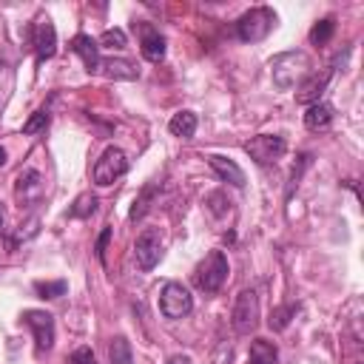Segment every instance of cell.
Wrapping results in <instances>:
<instances>
[{"instance_id": "obj_16", "label": "cell", "mask_w": 364, "mask_h": 364, "mask_svg": "<svg viewBox=\"0 0 364 364\" xmlns=\"http://www.w3.org/2000/svg\"><path fill=\"white\" fill-rule=\"evenodd\" d=\"M333 117H336V111H333L330 102H313V105H307V111H304V125H307L310 131H324V128H330Z\"/></svg>"}, {"instance_id": "obj_4", "label": "cell", "mask_w": 364, "mask_h": 364, "mask_svg": "<svg viewBox=\"0 0 364 364\" xmlns=\"http://www.w3.org/2000/svg\"><path fill=\"white\" fill-rule=\"evenodd\" d=\"M125 171H128V156H125V151L117 148V145H108V148L100 154V159L94 162L91 176H94V182H97L100 188H108V185H114L119 176H125Z\"/></svg>"}, {"instance_id": "obj_1", "label": "cell", "mask_w": 364, "mask_h": 364, "mask_svg": "<svg viewBox=\"0 0 364 364\" xmlns=\"http://www.w3.org/2000/svg\"><path fill=\"white\" fill-rule=\"evenodd\" d=\"M313 71L310 65V57L304 51H284L279 57H273L270 63V77H273V85L282 88V91H290L296 82H301L307 74Z\"/></svg>"}, {"instance_id": "obj_8", "label": "cell", "mask_w": 364, "mask_h": 364, "mask_svg": "<svg viewBox=\"0 0 364 364\" xmlns=\"http://www.w3.org/2000/svg\"><path fill=\"white\" fill-rule=\"evenodd\" d=\"M134 259L139 264V270H154L156 262L162 259V236L156 228H145L136 242H134Z\"/></svg>"}, {"instance_id": "obj_23", "label": "cell", "mask_w": 364, "mask_h": 364, "mask_svg": "<svg viewBox=\"0 0 364 364\" xmlns=\"http://www.w3.org/2000/svg\"><path fill=\"white\" fill-rule=\"evenodd\" d=\"M333 31H336V20H333V17H324V20H318V23L310 28V43L324 46V43L333 37Z\"/></svg>"}, {"instance_id": "obj_17", "label": "cell", "mask_w": 364, "mask_h": 364, "mask_svg": "<svg viewBox=\"0 0 364 364\" xmlns=\"http://www.w3.org/2000/svg\"><path fill=\"white\" fill-rule=\"evenodd\" d=\"M100 68L111 80H136L139 77V71H136V65L131 60H114V57L111 60H100Z\"/></svg>"}, {"instance_id": "obj_27", "label": "cell", "mask_w": 364, "mask_h": 364, "mask_svg": "<svg viewBox=\"0 0 364 364\" xmlns=\"http://www.w3.org/2000/svg\"><path fill=\"white\" fill-rule=\"evenodd\" d=\"M48 125V111H34L31 117H28V122L23 125V134H37V131H43Z\"/></svg>"}, {"instance_id": "obj_26", "label": "cell", "mask_w": 364, "mask_h": 364, "mask_svg": "<svg viewBox=\"0 0 364 364\" xmlns=\"http://www.w3.org/2000/svg\"><path fill=\"white\" fill-rule=\"evenodd\" d=\"M100 43H102L105 48H125L128 37H125V31H122V28H105V31H102V37H100Z\"/></svg>"}, {"instance_id": "obj_28", "label": "cell", "mask_w": 364, "mask_h": 364, "mask_svg": "<svg viewBox=\"0 0 364 364\" xmlns=\"http://www.w3.org/2000/svg\"><path fill=\"white\" fill-rule=\"evenodd\" d=\"M310 165V154H301L299 156V162L293 165V171H290V182H287V196L296 191V185H299V179H301V171Z\"/></svg>"}, {"instance_id": "obj_29", "label": "cell", "mask_w": 364, "mask_h": 364, "mask_svg": "<svg viewBox=\"0 0 364 364\" xmlns=\"http://www.w3.org/2000/svg\"><path fill=\"white\" fill-rule=\"evenodd\" d=\"M205 205H210V210H213L216 216H222V213L230 208V202L225 199V193H222V191H213V193L205 199Z\"/></svg>"}, {"instance_id": "obj_22", "label": "cell", "mask_w": 364, "mask_h": 364, "mask_svg": "<svg viewBox=\"0 0 364 364\" xmlns=\"http://www.w3.org/2000/svg\"><path fill=\"white\" fill-rule=\"evenodd\" d=\"M94 210H97V196H94V193H80V196L74 199V205L68 208V216L85 219V216H91Z\"/></svg>"}, {"instance_id": "obj_34", "label": "cell", "mask_w": 364, "mask_h": 364, "mask_svg": "<svg viewBox=\"0 0 364 364\" xmlns=\"http://www.w3.org/2000/svg\"><path fill=\"white\" fill-rule=\"evenodd\" d=\"M3 219H6V216H3V208H0V230H3Z\"/></svg>"}, {"instance_id": "obj_33", "label": "cell", "mask_w": 364, "mask_h": 364, "mask_svg": "<svg viewBox=\"0 0 364 364\" xmlns=\"http://www.w3.org/2000/svg\"><path fill=\"white\" fill-rule=\"evenodd\" d=\"M171 364H188V358H173Z\"/></svg>"}, {"instance_id": "obj_25", "label": "cell", "mask_w": 364, "mask_h": 364, "mask_svg": "<svg viewBox=\"0 0 364 364\" xmlns=\"http://www.w3.org/2000/svg\"><path fill=\"white\" fill-rule=\"evenodd\" d=\"M65 290H68V284L63 279H57V282H34V293L40 299H60Z\"/></svg>"}, {"instance_id": "obj_13", "label": "cell", "mask_w": 364, "mask_h": 364, "mask_svg": "<svg viewBox=\"0 0 364 364\" xmlns=\"http://www.w3.org/2000/svg\"><path fill=\"white\" fill-rule=\"evenodd\" d=\"M208 165L216 171V176L222 182H230L233 188H245V171L233 159H228L222 154H208Z\"/></svg>"}, {"instance_id": "obj_12", "label": "cell", "mask_w": 364, "mask_h": 364, "mask_svg": "<svg viewBox=\"0 0 364 364\" xmlns=\"http://www.w3.org/2000/svg\"><path fill=\"white\" fill-rule=\"evenodd\" d=\"M34 51H37V63L51 60L57 51V28L48 17H40L34 26Z\"/></svg>"}, {"instance_id": "obj_3", "label": "cell", "mask_w": 364, "mask_h": 364, "mask_svg": "<svg viewBox=\"0 0 364 364\" xmlns=\"http://www.w3.org/2000/svg\"><path fill=\"white\" fill-rule=\"evenodd\" d=\"M228 270H230V267H228V256H225L222 250H210V253L199 262V267H196V273H193V282H196L199 290L216 293V290L225 284Z\"/></svg>"}, {"instance_id": "obj_19", "label": "cell", "mask_w": 364, "mask_h": 364, "mask_svg": "<svg viewBox=\"0 0 364 364\" xmlns=\"http://www.w3.org/2000/svg\"><path fill=\"white\" fill-rule=\"evenodd\" d=\"M279 361V350L273 341H264V338H256L250 344V355H247V364H276Z\"/></svg>"}, {"instance_id": "obj_2", "label": "cell", "mask_w": 364, "mask_h": 364, "mask_svg": "<svg viewBox=\"0 0 364 364\" xmlns=\"http://www.w3.org/2000/svg\"><path fill=\"white\" fill-rule=\"evenodd\" d=\"M273 26H276V11L270 6H256L236 20V34L242 43H259L273 31Z\"/></svg>"}, {"instance_id": "obj_7", "label": "cell", "mask_w": 364, "mask_h": 364, "mask_svg": "<svg viewBox=\"0 0 364 364\" xmlns=\"http://www.w3.org/2000/svg\"><path fill=\"white\" fill-rule=\"evenodd\" d=\"M245 151H247L250 159H256L259 165H270V162H276V159L284 156L287 142H284V136H279V134H259V136H253V139L245 142Z\"/></svg>"}, {"instance_id": "obj_18", "label": "cell", "mask_w": 364, "mask_h": 364, "mask_svg": "<svg viewBox=\"0 0 364 364\" xmlns=\"http://www.w3.org/2000/svg\"><path fill=\"white\" fill-rule=\"evenodd\" d=\"M168 131H171L173 136L191 139V136L196 134V114H193V111H179V114H173L171 122H168Z\"/></svg>"}, {"instance_id": "obj_14", "label": "cell", "mask_w": 364, "mask_h": 364, "mask_svg": "<svg viewBox=\"0 0 364 364\" xmlns=\"http://www.w3.org/2000/svg\"><path fill=\"white\" fill-rule=\"evenodd\" d=\"M139 31H142V40H139L142 57H145L148 63H159V60L165 57V37H162L154 26H148V23H142Z\"/></svg>"}, {"instance_id": "obj_32", "label": "cell", "mask_w": 364, "mask_h": 364, "mask_svg": "<svg viewBox=\"0 0 364 364\" xmlns=\"http://www.w3.org/2000/svg\"><path fill=\"white\" fill-rule=\"evenodd\" d=\"M3 165H6V151L0 148V168H3Z\"/></svg>"}, {"instance_id": "obj_24", "label": "cell", "mask_w": 364, "mask_h": 364, "mask_svg": "<svg viewBox=\"0 0 364 364\" xmlns=\"http://www.w3.org/2000/svg\"><path fill=\"white\" fill-rule=\"evenodd\" d=\"M296 304H282V307H276L273 313H270V318H267V324H270V330H284L287 324H290V318L296 316Z\"/></svg>"}, {"instance_id": "obj_6", "label": "cell", "mask_w": 364, "mask_h": 364, "mask_svg": "<svg viewBox=\"0 0 364 364\" xmlns=\"http://www.w3.org/2000/svg\"><path fill=\"white\" fill-rule=\"evenodd\" d=\"M230 321H233V330L239 336H247L259 324V296H256V290H242L236 296Z\"/></svg>"}, {"instance_id": "obj_15", "label": "cell", "mask_w": 364, "mask_h": 364, "mask_svg": "<svg viewBox=\"0 0 364 364\" xmlns=\"http://www.w3.org/2000/svg\"><path fill=\"white\" fill-rule=\"evenodd\" d=\"M71 51L80 54V60H82V65H85L88 74H91V71H100V46H97L94 37L77 34V37L71 40Z\"/></svg>"}, {"instance_id": "obj_5", "label": "cell", "mask_w": 364, "mask_h": 364, "mask_svg": "<svg viewBox=\"0 0 364 364\" xmlns=\"http://www.w3.org/2000/svg\"><path fill=\"white\" fill-rule=\"evenodd\" d=\"M159 310L165 318H185L193 310V296L185 284L179 282H168L159 293Z\"/></svg>"}, {"instance_id": "obj_30", "label": "cell", "mask_w": 364, "mask_h": 364, "mask_svg": "<svg viewBox=\"0 0 364 364\" xmlns=\"http://www.w3.org/2000/svg\"><path fill=\"white\" fill-rule=\"evenodd\" d=\"M68 364H97V355L91 347H77L71 355H68Z\"/></svg>"}, {"instance_id": "obj_31", "label": "cell", "mask_w": 364, "mask_h": 364, "mask_svg": "<svg viewBox=\"0 0 364 364\" xmlns=\"http://www.w3.org/2000/svg\"><path fill=\"white\" fill-rule=\"evenodd\" d=\"M108 239H111V228L105 225V228H102V233H100V239H97V259H100V262H105V247H108Z\"/></svg>"}, {"instance_id": "obj_20", "label": "cell", "mask_w": 364, "mask_h": 364, "mask_svg": "<svg viewBox=\"0 0 364 364\" xmlns=\"http://www.w3.org/2000/svg\"><path fill=\"white\" fill-rule=\"evenodd\" d=\"M108 358H111V364H134L128 338H122V336L111 338V344H108Z\"/></svg>"}, {"instance_id": "obj_9", "label": "cell", "mask_w": 364, "mask_h": 364, "mask_svg": "<svg viewBox=\"0 0 364 364\" xmlns=\"http://www.w3.org/2000/svg\"><path fill=\"white\" fill-rule=\"evenodd\" d=\"M23 324L34 333L37 353H48L54 344V316L46 310H23Z\"/></svg>"}, {"instance_id": "obj_11", "label": "cell", "mask_w": 364, "mask_h": 364, "mask_svg": "<svg viewBox=\"0 0 364 364\" xmlns=\"http://www.w3.org/2000/svg\"><path fill=\"white\" fill-rule=\"evenodd\" d=\"M330 77H333V68L310 71V74H307V77L299 82V91H296V102H301V105H313V102H318V97H321V91L327 88Z\"/></svg>"}, {"instance_id": "obj_10", "label": "cell", "mask_w": 364, "mask_h": 364, "mask_svg": "<svg viewBox=\"0 0 364 364\" xmlns=\"http://www.w3.org/2000/svg\"><path fill=\"white\" fill-rule=\"evenodd\" d=\"M43 191H46V185H43L40 171L26 168V171L17 173V179H14V199H17L20 208H31V205H37V202L43 199Z\"/></svg>"}, {"instance_id": "obj_21", "label": "cell", "mask_w": 364, "mask_h": 364, "mask_svg": "<svg viewBox=\"0 0 364 364\" xmlns=\"http://www.w3.org/2000/svg\"><path fill=\"white\" fill-rule=\"evenodd\" d=\"M154 196H156V185L151 182V185H145V188H142V193L136 196V202H134V208H131V213H128V216H131L134 222H136V219H142V216L151 210Z\"/></svg>"}]
</instances>
